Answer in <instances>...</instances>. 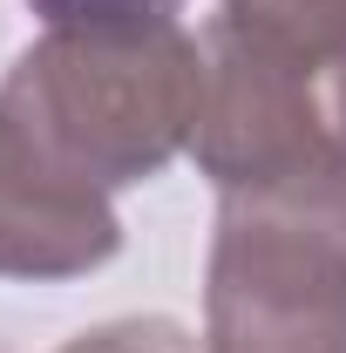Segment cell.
<instances>
[{"label":"cell","mask_w":346,"mask_h":353,"mask_svg":"<svg viewBox=\"0 0 346 353\" xmlns=\"http://www.w3.org/2000/svg\"><path fill=\"white\" fill-rule=\"evenodd\" d=\"M204 347L346 353V176L217 197Z\"/></svg>","instance_id":"cell-2"},{"label":"cell","mask_w":346,"mask_h":353,"mask_svg":"<svg viewBox=\"0 0 346 353\" xmlns=\"http://www.w3.org/2000/svg\"><path fill=\"white\" fill-rule=\"evenodd\" d=\"M61 353H211V347L170 312H130V319H102V326L75 333Z\"/></svg>","instance_id":"cell-6"},{"label":"cell","mask_w":346,"mask_h":353,"mask_svg":"<svg viewBox=\"0 0 346 353\" xmlns=\"http://www.w3.org/2000/svg\"><path fill=\"white\" fill-rule=\"evenodd\" d=\"M123 252L116 197L61 170L0 116V279H88Z\"/></svg>","instance_id":"cell-4"},{"label":"cell","mask_w":346,"mask_h":353,"mask_svg":"<svg viewBox=\"0 0 346 353\" xmlns=\"http://www.w3.org/2000/svg\"><path fill=\"white\" fill-rule=\"evenodd\" d=\"M54 34H150L176 28L183 0H28Z\"/></svg>","instance_id":"cell-5"},{"label":"cell","mask_w":346,"mask_h":353,"mask_svg":"<svg viewBox=\"0 0 346 353\" xmlns=\"http://www.w3.org/2000/svg\"><path fill=\"white\" fill-rule=\"evenodd\" d=\"M204 41L150 34H54L28 41L0 75V116L95 190H130L170 170L197 136Z\"/></svg>","instance_id":"cell-1"},{"label":"cell","mask_w":346,"mask_h":353,"mask_svg":"<svg viewBox=\"0 0 346 353\" xmlns=\"http://www.w3.org/2000/svg\"><path fill=\"white\" fill-rule=\"evenodd\" d=\"M204 109L190 157L231 190L340 183L346 176V54H285L204 28Z\"/></svg>","instance_id":"cell-3"}]
</instances>
